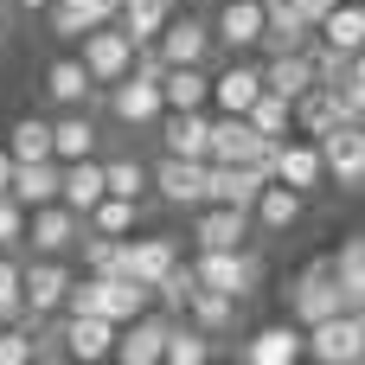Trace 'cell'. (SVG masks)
<instances>
[{
    "mask_svg": "<svg viewBox=\"0 0 365 365\" xmlns=\"http://www.w3.org/2000/svg\"><path fill=\"white\" fill-rule=\"evenodd\" d=\"M302 359L321 365H359L365 359V308H340L314 327H302Z\"/></svg>",
    "mask_w": 365,
    "mask_h": 365,
    "instance_id": "1",
    "label": "cell"
},
{
    "mask_svg": "<svg viewBox=\"0 0 365 365\" xmlns=\"http://www.w3.org/2000/svg\"><path fill=\"white\" fill-rule=\"evenodd\" d=\"M186 269H192L199 289H218V295H237V302L257 295V282H263V263H257L244 244H237V250H199Z\"/></svg>",
    "mask_w": 365,
    "mask_h": 365,
    "instance_id": "2",
    "label": "cell"
},
{
    "mask_svg": "<svg viewBox=\"0 0 365 365\" xmlns=\"http://www.w3.org/2000/svg\"><path fill=\"white\" fill-rule=\"evenodd\" d=\"M64 289H71V269L58 263V257H32V263H19V321H45V314H58L64 308Z\"/></svg>",
    "mask_w": 365,
    "mask_h": 365,
    "instance_id": "3",
    "label": "cell"
},
{
    "mask_svg": "<svg viewBox=\"0 0 365 365\" xmlns=\"http://www.w3.org/2000/svg\"><path fill=\"white\" fill-rule=\"evenodd\" d=\"M77 58H83V71H90V83H115V77H128V64H135V38L115 26V19H103V26H90V32H77Z\"/></svg>",
    "mask_w": 365,
    "mask_h": 365,
    "instance_id": "4",
    "label": "cell"
},
{
    "mask_svg": "<svg viewBox=\"0 0 365 365\" xmlns=\"http://www.w3.org/2000/svg\"><path fill=\"white\" fill-rule=\"evenodd\" d=\"M314 148H321V167H327V180L340 192L365 186V128L359 122H334L327 135H314Z\"/></svg>",
    "mask_w": 365,
    "mask_h": 365,
    "instance_id": "5",
    "label": "cell"
},
{
    "mask_svg": "<svg viewBox=\"0 0 365 365\" xmlns=\"http://www.w3.org/2000/svg\"><path fill=\"white\" fill-rule=\"evenodd\" d=\"M109 90V115L122 122V128H135V135H148L154 122H160V77H141V71H128V77H115V83H103Z\"/></svg>",
    "mask_w": 365,
    "mask_h": 365,
    "instance_id": "6",
    "label": "cell"
},
{
    "mask_svg": "<svg viewBox=\"0 0 365 365\" xmlns=\"http://www.w3.org/2000/svg\"><path fill=\"white\" fill-rule=\"evenodd\" d=\"M77 237H83V218H77L64 199L32 205V212H26V231H19V244H32L38 257H64V250H77Z\"/></svg>",
    "mask_w": 365,
    "mask_h": 365,
    "instance_id": "7",
    "label": "cell"
},
{
    "mask_svg": "<svg viewBox=\"0 0 365 365\" xmlns=\"http://www.w3.org/2000/svg\"><path fill=\"white\" fill-rule=\"evenodd\" d=\"M340 308H346V302H340V282H334V257L308 263L302 282L289 289V314H295V327H314V321H327V314H340Z\"/></svg>",
    "mask_w": 365,
    "mask_h": 365,
    "instance_id": "8",
    "label": "cell"
},
{
    "mask_svg": "<svg viewBox=\"0 0 365 365\" xmlns=\"http://www.w3.org/2000/svg\"><path fill=\"white\" fill-rule=\"evenodd\" d=\"M269 148L276 141H263L244 115L212 109V122H205V160H269Z\"/></svg>",
    "mask_w": 365,
    "mask_h": 365,
    "instance_id": "9",
    "label": "cell"
},
{
    "mask_svg": "<svg viewBox=\"0 0 365 365\" xmlns=\"http://www.w3.org/2000/svg\"><path fill=\"white\" fill-rule=\"evenodd\" d=\"M154 51L167 64H205L212 58V19H192V13H167V26L154 32Z\"/></svg>",
    "mask_w": 365,
    "mask_h": 365,
    "instance_id": "10",
    "label": "cell"
},
{
    "mask_svg": "<svg viewBox=\"0 0 365 365\" xmlns=\"http://www.w3.org/2000/svg\"><path fill=\"white\" fill-rule=\"evenodd\" d=\"M269 180H282V186H295V192H321V186H327L321 148H314V141H295V135H282V141L269 148Z\"/></svg>",
    "mask_w": 365,
    "mask_h": 365,
    "instance_id": "11",
    "label": "cell"
},
{
    "mask_svg": "<svg viewBox=\"0 0 365 365\" xmlns=\"http://www.w3.org/2000/svg\"><path fill=\"white\" fill-rule=\"evenodd\" d=\"M148 186H154L167 205L192 212V205H205V160H186V154H160V167L148 173Z\"/></svg>",
    "mask_w": 365,
    "mask_h": 365,
    "instance_id": "12",
    "label": "cell"
},
{
    "mask_svg": "<svg viewBox=\"0 0 365 365\" xmlns=\"http://www.w3.org/2000/svg\"><path fill=\"white\" fill-rule=\"evenodd\" d=\"M192 237H199V250H237L250 237V212L205 199V205H192Z\"/></svg>",
    "mask_w": 365,
    "mask_h": 365,
    "instance_id": "13",
    "label": "cell"
},
{
    "mask_svg": "<svg viewBox=\"0 0 365 365\" xmlns=\"http://www.w3.org/2000/svg\"><path fill=\"white\" fill-rule=\"evenodd\" d=\"M257 90H263V71H257L244 51H231V64H225V71L212 77V90H205V109H231V115H244Z\"/></svg>",
    "mask_w": 365,
    "mask_h": 365,
    "instance_id": "14",
    "label": "cell"
},
{
    "mask_svg": "<svg viewBox=\"0 0 365 365\" xmlns=\"http://www.w3.org/2000/svg\"><path fill=\"white\" fill-rule=\"evenodd\" d=\"M212 45L225 51H257L263 45V0H225L212 19Z\"/></svg>",
    "mask_w": 365,
    "mask_h": 365,
    "instance_id": "15",
    "label": "cell"
},
{
    "mask_svg": "<svg viewBox=\"0 0 365 365\" xmlns=\"http://www.w3.org/2000/svg\"><path fill=\"white\" fill-rule=\"evenodd\" d=\"M173 263H180V244L173 237H122V276H135V282L154 289Z\"/></svg>",
    "mask_w": 365,
    "mask_h": 365,
    "instance_id": "16",
    "label": "cell"
},
{
    "mask_svg": "<svg viewBox=\"0 0 365 365\" xmlns=\"http://www.w3.org/2000/svg\"><path fill=\"white\" fill-rule=\"evenodd\" d=\"M58 340H64L71 359H109V353H115V321H103V314H71V308H64Z\"/></svg>",
    "mask_w": 365,
    "mask_h": 365,
    "instance_id": "17",
    "label": "cell"
},
{
    "mask_svg": "<svg viewBox=\"0 0 365 365\" xmlns=\"http://www.w3.org/2000/svg\"><path fill=\"white\" fill-rule=\"evenodd\" d=\"M205 109H160V122H154V135H160V148L167 154H186V160H205Z\"/></svg>",
    "mask_w": 365,
    "mask_h": 365,
    "instance_id": "18",
    "label": "cell"
},
{
    "mask_svg": "<svg viewBox=\"0 0 365 365\" xmlns=\"http://www.w3.org/2000/svg\"><path fill=\"white\" fill-rule=\"evenodd\" d=\"M302 212H308V192H295V186H282V180H263V192H257V205H250V225H263V231H295Z\"/></svg>",
    "mask_w": 365,
    "mask_h": 365,
    "instance_id": "19",
    "label": "cell"
},
{
    "mask_svg": "<svg viewBox=\"0 0 365 365\" xmlns=\"http://www.w3.org/2000/svg\"><path fill=\"white\" fill-rule=\"evenodd\" d=\"M314 38L321 45H334V51H365V0H334L327 13H321V26H314Z\"/></svg>",
    "mask_w": 365,
    "mask_h": 365,
    "instance_id": "20",
    "label": "cell"
},
{
    "mask_svg": "<svg viewBox=\"0 0 365 365\" xmlns=\"http://www.w3.org/2000/svg\"><path fill=\"white\" fill-rule=\"evenodd\" d=\"M58 199L83 218V212L103 199V160H96V154H83V160H58Z\"/></svg>",
    "mask_w": 365,
    "mask_h": 365,
    "instance_id": "21",
    "label": "cell"
},
{
    "mask_svg": "<svg viewBox=\"0 0 365 365\" xmlns=\"http://www.w3.org/2000/svg\"><path fill=\"white\" fill-rule=\"evenodd\" d=\"M250 365H295L302 359V327L295 321H276V327H257L244 346H237Z\"/></svg>",
    "mask_w": 365,
    "mask_h": 365,
    "instance_id": "22",
    "label": "cell"
},
{
    "mask_svg": "<svg viewBox=\"0 0 365 365\" xmlns=\"http://www.w3.org/2000/svg\"><path fill=\"white\" fill-rule=\"evenodd\" d=\"M90 90H96V83H90V71H83V58H77V51H64V58H51V64H45V96H51L58 109H83V103H90Z\"/></svg>",
    "mask_w": 365,
    "mask_h": 365,
    "instance_id": "23",
    "label": "cell"
},
{
    "mask_svg": "<svg viewBox=\"0 0 365 365\" xmlns=\"http://www.w3.org/2000/svg\"><path fill=\"white\" fill-rule=\"evenodd\" d=\"M6 192L32 212V205H51L58 199V160L45 154V160H13V173H6Z\"/></svg>",
    "mask_w": 365,
    "mask_h": 365,
    "instance_id": "24",
    "label": "cell"
},
{
    "mask_svg": "<svg viewBox=\"0 0 365 365\" xmlns=\"http://www.w3.org/2000/svg\"><path fill=\"white\" fill-rule=\"evenodd\" d=\"M115 6H122V0H51L45 19H51V38H71V45H77V32L115 19Z\"/></svg>",
    "mask_w": 365,
    "mask_h": 365,
    "instance_id": "25",
    "label": "cell"
},
{
    "mask_svg": "<svg viewBox=\"0 0 365 365\" xmlns=\"http://www.w3.org/2000/svg\"><path fill=\"white\" fill-rule=\"evenodd\" d=\"M263 71V90H276L282 103H295L308 83H314V64H308V45L302 51H269V64H257Z\"/></svg>",
    "mask_w": 365,
    "mask_h": 365,
    "instance_id": "26",
    "label": "cell"
},
{
    "mask_svg": "<svg viewBox=\"0 0 365 365\" xmlns=\"http://www.w3.org/2000/svg\"><path fill=\"white\" fill-rule=\"evenodd\" d=\"M205 90H212L205 64H167L160 71V103L167 109H205Z\"/></svg>",
    "mask_w": 365,
    "mask_h": 365,
    "instance_id": "27",
    "label": "cell"
},
{
    "mask_svg": "<svg viewBox=\"0 0 365 365\" xmlns=\"http://www.w3.org/2000/svg\"><path fill=\"white\" fill-rule=\"evenodd\" d=\"M289 122L314 141V135H327V128H334V122H346V115H340V103H334V90H327V83H308V90L289 103Z\"/></svg>",
    "mask_w": 365,
    "mask_h": 365,
    "instance_id": "28",
    "label": "cell"
},
{
    "mask_svg": "<svg viewBox=\"0 0 365 365\" xmlns=\"http://www.w3.org/2000/svg\"><path fill=\"white\" fill-rule=\"evenodd\" d=\"M83 154H96V122L83 109H64L51 122V160H83Z\"/></svg>",
    "mask_w": 365,
    "mask_h": 365,
    "instance_id": "29",
    "label": "cell"
},
{
    "mask_svg": "<svg viewBox=\"0 0 365 365\" xmlns=\"http://www.w3.org/2000/svg\"><path fill=\"white\" fill-rule=\"evenodd\" d=\"M180 308L192 314V327H199V334H225V327L237 321V308H244V302H237V295H218V289H199V282H192V295H186Z\"/></svg>",
    "mask_w": 365,
    "mask_h": 365,
    "instance_id": "30",
    "label": "cell"
},
{
    "mask_svg": "<svg viewBox=\"0 0 365 365\" xmlns=\"http://www.w3.org/2000/svg\"><path fill=\"white\" fill-rule=\"evenodd\" d=\"M141 225V199H115V192H103L90 212H83V231H103V237H128Z\"/></svg>",
    "mask_w": 365,
    "mask_h": 365,
    "instance_id": "31",
    "label": "cell"
},
{
    "mask_svg": "<svg viewBox=\"0 0 365 365\" xmlns=\"http://www.w3.org/2000/svg\"><path fill=\"white\" fill-rule=\"evenodd\" d=\"M173 6H180V0H122V6H115V26H122L135 45H148V38L167 26V13H173Z\"/></svg>",
    "mask_w": 365,
    "mask_h": 365,
    "instance_id": "32",
    "label": "cell"
},
{
    "mask_svg": "<svg viewBox=\"0 0 365 365\" xmlns=\"http://www.w3.org/2000/svg\"><path fill=\"white\" fill-rule=\"evenodd\" d=\"M334 282H340V302H346V308H365V237H346V244H340Z\"/></svg>",
    "mask_w": 365,
    "mask_h": 365,
    "instance_id": "33",
    "label": "cell"
},
{
    "mask_svg": "<svg viewBox=\"0 0 365 365\" xmlns=\"http://www.w3.org/2000/svg\"><path fill=\"white\" fill-rule=\"evenodd\" d=\"M244 122H250L263 141H282V135L295 128V122H289V103H282L276 90H257V96H250V109H244Z\"/></svg>",
    "mask_w": 365,
    "mask_h": 365,
    "instance_id": "34",
    "label": "cell"
},
{
    "mask_svg": "<svg viewBox=\"0 0 365 365\" xmlns=\"http://www.w3.org/2000/svg\"><path fill=\"white\" fill-rule=\"evenodd\" d=\"M6 154H13V160H45V154H51V122H45V115H19V122L6 128Z\"/></svg>",
    "mask_w": 365,
    "mask_h": 365,
    "instance_id": "35",
    "label": "cell"
},
{
    "mask_svg": "<svg viewBox=\"0 0 365 365\" xmlns=\"http://www.w3.org/2000/svg\"><path fill=\"white\" fill-rule=\"evenodd\" d=\"M103 192H115V199H148V167H141L135 154L103 160Z\"/></svg>",
    "mask_w": 365,
    "mask_h": 365,
    "instance_id": "36",
    "label": "cell"
},
{
    "mask_svg": "<svg viewBox=\"0 0 365 365\" xmlns=\"http://www.w3.org/2000/svg\"><path fill=\"white\" fill-rule=\"evenodd\" d=\"M83 276H122V237H103V231H83Z\"/></svg>",
    "mask_w": 365,
    "mask_h": 365,
    "instance_id": "37",
    "label": "cell"
},
{
    "mask_svg": "<svg viewBox=\"0 0 365 365\" xmlns=\"http://www.w3.org/2000/svg\"><path fill=\"white\" fill-rule=\"evenodd\" d=\"M38 327L32 321H0V365H26L38 353V340H32Z\"/></svg>",
    "mask_w": 365,
    "mask_h": 365,
    "instance_id": "38",
    "label": "cell"
},
{
    "mask_svg": "<svg viewBox=\"0 0 365 365\" xmlns=\"http://www.w3.org/2000/svg\"><path fill=\"white\" fill-rule=\"evenodd\" d=\"M0 321H19V257L0 250Z\"/></svg>",
    "mask_w": 365,
    "mask_h": 365,
    "instance_id": "39",
    "label": "cell"
},
{
    "mask_svg": "<svg viewBox=\"0 0 365 365\" xmlns=\"http://www.w3.org/2000/svg\"><path fill=\"white\" fill-rule=\"evenodd\" d=\"M19 231H26V205H19L13 192H0V250H13Z\"/></svg>",
    "mask_w": 365,
    "mask_h": 365,
    "instance_id": "40",
    "label": "cell"
},
{
    "mask_svg": "<svg viewBox=\"0 0 365 365\" xmlns=\"http://www.w3.org/2000/svg\"><path fill=\"white\" fill-rule=\"evenodd\" d=\"M6 173H13V154H6V141H0V192H6Z\"/></svg>",
    "mask_w": 365,
    "mask_h": 365,
    "instance_id": "41",
    "label": "cell"
},
{
    "mask_svg": "<svg viewBox=\"0 0 365 365\" xmlns=\"http://www.w3.org/2000/svg\"><path fill=\"white\" fill-rule=\"evenodd\" d=\"M13 6H19V13H45L51 0H13Z\"/></svg>",
    "mask_w": 365,
    "mask_h": 365,
    "instance_id": "42",
    "label": "cell"
}]
</instances>
